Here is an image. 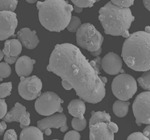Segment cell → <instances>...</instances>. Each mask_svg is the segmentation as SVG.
Here are the masks:
<instances>
[{
  "mask_svg": "<svg viewBox=\"0 0 150 140\" xmlns=\"http://www.w3.org/2000/svg\"><path fill=\"white\" fill-rule=\"evenodd\" d=\"M38 18L41 25L51 32L64 30L71 21L73 7L65 0H46L38 1Z\"/></svg>",
  "mask_w": 150,
  "mask_h": 140,
  "instance_id": "3",
  "label": "cell"
},
{
  "mask_svg": "<svg viewBox=\"0 0 150 140\" xmlns=\"http://www.w3.org/2000/svg\"><path fill=\"white\" fill-rule=\"evenodd\" d=\"M69 113L74 118L81 119L84 118V115L86 111V105L84 102L80 99H74L69 102L68 106Z\"/></svg>",
  "mask_w": 150,
  "mask_h": 140,
  "instance_id": "18",
  "label": "cell"
},
{
  "mask_svg": "<svg viewBox=\"0 0 150 140\" xmlns=\"http://www.w3.org/2000/svg\"><path fill=\"white\" fill-rule=\"evenodd\" d=\"M121 57L130 69L135 71L150 69V34L139 31L131 34L123 43Z\"/></svg>",
  "mask_w": 150,
  "mask_h": 140,
  "instance_id": "2",
  "label": "cell"
},
{
  "mask_svg": "<svg viewBox=\"0 0 150 140\" xmlns=\"http://www.w3.org/2000/svg\"><path fill=\"white\" fill-rule=\"evenodd\" d=\"M64 101L53 91H46L38 98L35 103L36 112L42 116H51L56 113H63L62 103Z\"/></svg>",
  "mask_w": 150,
  "mask_h": 140,
  "instance_id": "7",
  "label": "cell"
},
{
  "mask_svg": "<svg viewBox=\"0 0 150 140\" xmlns=\"http://www.w3.org/2000/svg\"><path fill=\"white\" fill-rule=\"evenodd\" d=\"M101 80L102 82L104 83V84H106L108 82L107 78L106 77H105V76H101Z\"/></svg>",
  "mask_w": 150,
  "mask_h": 140,
  "instance_id": "46",
  "label": "cell"
},
{
  "mask_svg": "<svg viewBox=\"0 0 150 140\" xmlns=\"http://www.w3.org/2000/svg\"><path fill=\"white\" fill-rule=\"evenodd\" d=\"M143 3L145 8H146L149 11H150V0H143Z\"/></svg>",
  "mask_w": 150,
  "mask_h": 140,
  "instance_id": "41",
  "label": "cell"
},
{
  "mask_svg": "<svg viewBox=\"0 0 150 140\" xmlns=\"http://www.w3.org/2000/svg\"><path fill=\"white\" fill-rule=\"evenodd\" d=\"M73 10H74V11L75 13H81V12L83 11V8L78 7V6H74L73 7Z\"/></svg>",
  "mask_w": 150,
  "mask_h": 140,
  "instance_id": "42",
  "label": "cell"
},
{
  "mask_svg": "<svg viewBox=\"0 0 150 140\" xmlns=\"http://www.w3.org/2000/svg\"><path fill=\"white\" fill-rule=\"evenodd\" d=\"M4 61L5 62L9 64H13L15 63H16L17 60L18 59V57H4Z\"/></svg>",
  "mask_w": 150,
  "mask_h": 140,
  "instance_id": "36",
  "label": "cell"
},
{
  "mask_svg": "<svg viewBox=\"0 0 150 140\" xmlns=\"http://www.w3.org/2000/svg\"><path fill=\"white\" fill-rule=\"evenodd\" d=\"M53 140H59V139H53Z\"/></svg>",
  "mask_w": 150,
  "mask_h": 140,
  "instance_id": "50",
  "label": "cell"
},
{
  "mask_svg": "<svg viewBox=\"0 0 150 140\" xmlns=\"http://www.w3.org/2000/svg\"><path fill=\"white\" fill-rule=\"evenodd\" d=\"M90 63L100 75L101 74V70L102 69V58L100 57H96V58L90 62Z\"/></svg>",
  "mask_w": 150,
  "mask_h": 140,
  "instance_id": "29",
  "label": "cell"
},
{
  "mask_svg": "<svg viewBox=\"0 0 150 140\" xmlns=\"http://www.w3.org/2000/svg\"><path fill=\"white\" fill-rule=\"evenodd\" d=\"M102 52V48H101L99 50L96 51H93V52H90V54L93 56V57H98L101 54Z\"/></svg>",
  "mask_w": 150,
  "mask_h": 140,
  "instance_id": "40",
  "label": "cell"
},
{
  "mask_svg": "<svg viewBox=\"0 0 150 140\" xmlns=\"http://www.w3.org/2000/svg\"><path fill=\"white\" fill-rule=\"evenodd\" d=\"M62 85L63 86V87L66 90H71V89H73L71 86L69 85V83H68L67 81H66L64 80H62Z\"/></svg>",
  "mask_w": 150,
  "mask_h": 140,
  "instance_id": "39",
  "label": "cell"
},
{
  "mask_svg": "<svg viewBox=\"0 0 150 140\" xmlns=\"http://www.w3.org/2000/svg\"><path fill=\"white\" fill-rule=\"evenodd\" d=\"M111 3H113L115 5L122 7V8H128L133 6L134 3V0H124V1H122V0H111Z\"/></svg>",
  "mask_w": 150,
  "mask_h": 140,
  "instance_id": "30",
  "label": "cell"
},
{
  "mask_svg": "<svg viewBox=\"0 0 150 140\" xmlns=\"http://www.w3.org/2000/svg\"><path fill=\"white\" fill-rule=\"evenodd\" d=\"M13 88L12 82L3 83L0 84V99H4L9 95H11Z\"/></svg>",
  "mask_w": 150,
  "mask_h": 140,
  "instance_id": "24",
  "label": "cell"
},
{
  "mask_svg": "<svg viewBox=\"0 0 150 140\" xmlns=\"http://www.w3.org/2000/svg\"><path fill=\"white\" fill-rule=\"evenodd\" d=\"M18 24L17 15L15 12L0 11V41L7 40L15 35Z\"/></svg>",
  "mask_w": 150,
  "mask_h": 140,
  "instance_id": "10",
  "label": "cell"
},
{
  "mask_svg": "<svg viewBox=\"0 0 150 140\" xmlns=\"http://www.w3.org/2000/svg\"><path fill=\"white\" fill-rule=\"evenodd\" d=\"M18 3L17 0H0V11L14 12Z\"/></svg>",
  "mask_w": 150,
  "mask_h": 140,
  "instance_id": "22",
  "label": "cell"
},
{
  "mask_svg": "<svg viewBox=\"0 0 150 140\" xmlns=\"http://www.w3.org/2000/svg\"><path fill=\"white\" fill-rule=\"evenodd\" d=\"M46 69L69 83L76 95L89 103L96 104L106 95L105 84L101 76L73 44L56 45Z\"/></svg>",
  "mask_w": 150,
  "mask_h": 140,
  "instance_id": "1",
  "label": "cell"
},
{
  "mask_svg": "<svg viewBox=\"0 0 150 140\" xmlns=\"http://www.w3.org/2000/svg\"><path fill=\"white\" fill-rule=\"evenodd\" d=\"M6 128H7V125L6 124V122H4V121L0 122V136L3 135Z\"/></svg>",
  "mask_w": 150,
  "mask_h": 140,
  "instance_id": "37",
  "label": "cell"
},
{
  "mask_svg": "<svg viewBox=\"0 0 150 140\" xmlns=\"http://www.w3.org/2000/svg\"><path fill=\"white\" fill-rule=\"evenodd\" d=\"M45 133L46 134V135H47V136H50V135H51V133H52V131H51V129L50 128L46 129L45 130Z\"/></svg>",
  "mask_w": 150,
  "mask_h": 140,
  "instance_id": "43",
  "label": "cell"
},
{
  "mask_svg": "<svg viewBox=\"0 0 150 140\" xmlns=\"http://www.w3.org/2000/svg\"><path fill=\"white\" fill-rule=\"evenodd\" d=\"M111 90L115 97L119 100L126 101L137 91V81L133 76L127 73L117 75L112 81Z\"/></svg>",
  "mask_w": 150,
  "mask_h": 140,
  "instance_id": "6",
  "label": "cell"
},
{
  "mask_svg": "<svg viewBox=\"0 0 150 140\" xmlns=\"http://www.w3.org/2000/svg\"><path fill=\"white\" fill-rule=\"evenodd\" d=\"M86 125L87 121L85 118L83 119L78 118H74L71 121L72 128L77 132H81V131L84 130L86 127Z\"/></svg>",
  "mask_w": 150,
  "mask_h": 140,
  "instance_id": "26",
  "label": "cell"
},
{
  "mask_svg": "<svg viewBox=\"0 0 150 140\" xmlns=\"http://www.w3.org/2000/svg\"><path fill=\"white\" fill-rule=\"evenodd\" d=\"M77 45L90 52L99 50L104 41V37L93 25L90 23L83 24L76 32Z\"/></svg>",
  "mask_w": 150,
  "mask_h": 140,
  "instance_id": "5",
  "label": "cell"
},
{
  "mask_svg": "<svg viewBox=\"0 0 150 140\" xmlns=\"http://www.w3.org/2000/svg\"><path fill=\"white\" fill-rule=\"evenodd\" d=\"M43 88V83L37 76L21 77L18 87L19 95L28 101L37 99L40 95Z\"/></svg>",
  "mask_w": 150,
  "mask_h": 140,
  "instance_id": "9",
  "label": "cell"
},
{
  "mask_svg": "<svg viewBox=\"0 0 150 140\" xmlns=\"http://www.w3.org/2000/svg\"><path fill=\"white\" fill-rule=\"evenodd\" d=\"M71 1L75 6L84 8L93 6L94 3L98 1H95V0H71Z\"/></svg>",
  "mask_w": 150,
  "mask_h": 140,
  "instance_id": "28",
  "label": "cell"
},
{
  "mask_svg": "<svg viewBox=\"0 0 150 140\" xmlns=\"http://www.w3.org/2000/svg\"><path fill=\"white\" fill-rule=\"evenodd\" d=\"M20 140H44L43 133L37 127H27L22 129Z\"/></svg>",
  "mask_w": 150,
  "mask_h": 140,
  "instance_id": "19",
  "label": "cell"
},
{
  "mask_svg": "<svg viewBox=\"0 0 150 140\" xmlns=\"http://www.w3.org/2000/svg\"><path fill=\"white\" fill-rule=\"evenodd\" d=\"M3 120L7 123H20V128L22 129L29 127L31 123L30 113H28L25 107L20 103H16L15 106L8 112Z\"/></svg>",
  "mask_w": 150,
  "mask_h": 140,
  "instance_id": "11",
  "label": "cell"
},
{
  "mask_svg": "<svg viewBox=\"0 0 150 140\" xmlns=\"http://www.w3.org/2000/svg\"><path fill=\"white\" fill-rule=\"evenodd\" d=\"M130 103L121 100L116 101L112 106L114 114L119 118H123L128 114Z\"/></svg>",
  "mask_w": 150,
  "mask_h": 140,
  "instance_id": "21",
  "label": "cell"
},
{
  "mask_svg": "<svg viewBox=\"0 0 150 140\" xmlns=\"http://www.w3.org/2000/svg\"><path fill=\"white\" fill-rule=\"evenodd\" d=\"M22 45L18 40H7L4 43L3 52L4 57H18L22 51Z\"/></svg>",
  "mask_w": 150,
  "mask_h": 140,
  "instance_id": "17",
  "label": "cell"
},
{
  "mask_svg": "<svg viewBox=\"0 0 150 140\" xmlns=\"http://www.w3.org/2000/svg\"><path fill=\"white\" fill-rule=\"evenodd\" d=\"M143 134L150 140V124L147 125L146 127L144 128V129H143Z\"/></svg>",
  "mask_w": 150,
  "mask_h": 140,
  "instance_id": "38",
  "label": "cell"
},
{
  "mask_svg": "<svg viewBox=\"0 0 150 140\" xmlns=\"http://www.w3.org/2000/svg\"><path fill=\"white\" fill-rule=\"evenodd\" d=\"M90 140H114V133L108 123H99L90 128Z\"/></svg>",
  "mask_w": 150,
  "mask_h": 140,
  "instance_id": "15",
  "label": "cell"
},
{
  "mask_svg": "<svg viewBox=\"0 0 150 140\" xmlns=\"http://www.w3.org/2000/svg\"><path fill=\"white\" fill-rule=\"evenodd\" d=\"M137 81L141 88L147 91H150V69L144 72L142 76L138 78Z\"/></svg>",
  "mask_w": 150,
  "mask_h": 140,
  "instance_id": "23",
  "label": "cell"
},
{
  "mask_svg": "<svg viewBox=\"0 0 150 140\" xmlns=\"http://www.w3.org/2000/svg\"><path fill=\"white\" fill-rule=\"evenodd\" d=\"M11 68L10 65L6 62L0 63V78H7L11 75Z\"/></svg>",
  "mask_w": 150,
  "mask_h": 140,
  "instance_id": "27",
  "label": "cell"
},
{
  "mask_svg": "<svg viewBox=\"0 0 150 140\" xmlns=\"http://www.w3.org/2000/svg\"><path fill=\"white\" fill-rule=\"evenodd\" d=\"M108 125L110 129L113 133H116L118 132V127L116 123L113 122H110L108 123Z\"/></svg>",
  "mask_w": 150,
  "mask_h": 140,
  "instance_id": "35",
  "label": "cell"
},
{
  "mask_svg": "<svg viewBox=\"0 0 150 140\" xmlns=\"http://www.w3.org/2000/svg\"><path fill=\"white\" fill-rule=\"evenodd\" d=\"M36 61L31 59L28 56H22L17 60L15 64V71L18 76L28 77L34 68V64Z\"/></svg>",
  "mask_w": 150,
  "mask_h": 140,
  "instance_id": "16",
  "label": "cell"
},
{
  "mask_svg": "<svg viewBox=\"0 0 150 140\" xmlns=\"http://www.w3.org/2000/svg\"><path fill=\"white\" fill-rule=\"evenodd\" d=\"M129 36H130V34L129 33V31H126L125 33L123 35V37H124V38H126V39L128 38L129 37Z\"/></svg>",
  "mask_w": 150,
  "mask_h": 140,
  "instance_id": "44",
  "label": "cell"
},
{
  "mask_svg": "<svg viewBox=\"0 0 150 140\" xmlns=\"http://www.w3.org/2000/svg\"><path fill=\"white\" fill-rule=\"evenodd\" d=\"M122 59L115 53L110 52L102 58V69L110 75H118L122 70Z\"/></svg>",
  "mask_w": 150,
  "mask_h": 140,
  "instance_id": "13",
  "label": "cell"
},
{
  "mask_svg": "<svg viewBox=\"0 0 150 140\" xmlns=\"http://www.w3.org/2000/svg\"><path fill=\"white\" fill-rule=\"evenodd\" d=\"M111 122V116L105 111H92L91 117L89 123V127H91L99 123H108Z\"/></svg>",
  "mask_w": 150,
  "mask_h": 140,
  "instance_id": "20",
  "label": "cell"
},
{
  "mask_svg": "<svg viewBox=\"0 0 150 140\" xmlns=\"http://www.w3.org/2000/svg\"><path fill=\"white\" fill-rule=\"evenodd\" d=\"M4 53L3 52V51L1 49H0V62H1V60L4 58Z\"/></svg>",
  "mask_w": 150,
  "mask_h": 140,
  "instance_id": "48",
  "label": "cell"
},
{
  "mask_svg": "<svg viewBox=\"0 0 150 140\" xmlns=\"http://www.w3.org/2000/svg\"><path fill=\"white\" fill-rule=\"evenodd\" d=\"M144 31L150 34V26H147L144 28Z\"/></svg>",
  "mask_w": 150,
  "mask_h": 140,
  "instance_id": "45",
  "label": "cell"
},
{
  "mask_svg": "<svg viewBox=\"0 0 150 140\" xmlns=\"http://www.w3.org/2000/svg\"><path fill=\"white\" fill-rule=\"evenodd\" d=\"M26 1L28 3H30V4H33V3H35L38 2L37 0H26Z\"/></svg>",
  "mask_w": 150,
  "mask_h": 140,
  "instance_id": "47",
  "label": "cell"
},
{
  "mask_svg": "<svg viewBox=\"0 0 150 140\" xmlns=\"http://www.w3.org/2000/svg\"><path fill=\"white\" fill-rule=\"evenodd\" d=\"M37 125L42 132L48 128H60L62 132H65L68 129L67 116L63 113H57L47 116L38 121Z\"/></svg>",
  "mask_w": 150,
  "mask_h": 140,
  "instance_id": "12",
  "label": "cell"
},
{
  "mask_svg": "<svg viewBox=\"0 0 150 140\" xmlns=\"http://www.w3.org/2000/svg\"><path fill=\"white\" fill-rule=\"evenodd\" d=\"M64 140H81V135L77 131H69L64 135Z\"/></svg>",
  "mask_w": 150,
  "mask_h": 140,
  "instance_id": "31",
  "label": "cell"
},
{
  "mask_svg": "<svg viewBox=\"0 0 150 140\" xmlns=\"http://www.w3.org/2000/svg\"><path fill=\"white\" fill-rule=\"evenodd\" d=\"M18 40L22 46L28 49H33L40 43L36 31L31 30L29 28H23L17 33Z\"/></svg>",
  "mask_w": 150,
  "mask_h": 140,
  "instance_id": "14",
  "label": "cell"
},
{
  "mask_svg": "<svg viewBox=\"0 0 150 140\" xmlns=\"http://www.w3.org/2000/svg\"><path fill=\"white\" fill-rule=\"evenodd\" d=\"M8 113V106L4 99H0V119H3Z\"/></svg>",
  "mask_w": 150,
  "mask_h": 140,
  "instance_id": "32",
  "label": "cell"
},
{
  "mask_svg": "<svg viewBox=\"0 0 150 140\" xmlns=\"http://www.w3.org/2000/svg\"><path fill=\"white\" fill-rule=\"evenodd\" d=\"M133 111L138 126L150 124V91H144L137 96L133 104Z\"/></svg>",
  "mask_w": 150,
  "mask_h": 140,
  "instance_id": "8",
  "label": "cell"
},
{
  "mask_svg": "<svg viewBox=\"0 0 150 140\" xmlns=\"http://www.w3.org/2000/svg\"><path fill=\"white\" fill-rule=\"evenodd\" d=\"M3 140H18L17 134L13 129H9L4 135Z\"/></svg>",
  "mask_w": 150,
  "mask_h": 140,
  "instance_id": "34",
  "label": "cell"
},
{
  "mask_svg": "<svg viewBox=\"0 0 150 140\" xmlns=\"http://www.w3.org/2000/svg\"><path fill=\"white\" fill-rule=\"evenodd\" d=\"M2 80H3V78H0V81H1Z\"/></svg>",
  "mask_w": 150,
  "mask_h": 140,
  "instance_id": "49",
  "label": "cell"
},
{
  "mask_svg": "<svg viewBox=\"0 0 150 140\" xmlns=\"http://www.w3.org/2000/svg\"><path fill=\"white\" fill-rule=\"evenodd\" d=\"M127 140H149L144 135L140 132H135L129 135Z\"/></svg>",
  "mask_w": 150,
  "mask_h": 140,
  "instance_id": "33",
  "label": "cell"
},
{
  "mask_svg": "<svg viewBox=\"0 0 150 140\" xmlns=\"http://www.w3.org/2000/svg\"><path fill=\"white\" fill-rule=\"evenodd\" d=\"M98 19L105 34L118 36L128 31L134 17L129 8L118 6L110 1L100 9Z\"/></svg>",
  "mask_w": 150,
  "mask_h": 140,
  "instance_id": "4",
  "label": "cell"
},
{
  "mask_svg": "<svg viewBox=\"0 0 150 140\" xmlns=\"http://www.w3.org/2000/svg\"><path fill=\"white\" fill-rule=\"evenodd\" d=\"M81 25V20L76 16H72L71 21H70L67 28L69 32L76 33Z\"/></svg>",
  "mask_w": 150,
  "mask_h": 140,
  "instance_id": "25",
  "label": "cell"
}]
</instances>
